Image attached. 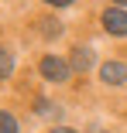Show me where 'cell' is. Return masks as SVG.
<instances>
[{
	"label": "cell",
	"mask_w": 127,
	"mask_h": 133,
	"mask_svg": "<svg viewBox=\"0 0 127 133\" xmlns=\"http://www.w3.org/2000/svg\"><path fill=\"white\" fill-rule=\"evenodd\" d=\"M93 133H103V130H93Z\"/></svg>",
	"instance_id": "cell-8"
},
{
	"label": "cell",
	"mask_w": 127,
	"mask_h": 133,
	"mask_svg": "<svg viewBox=\"0 0 127 133\" xmlns=\"http://www.w3.org/2000/svg\"><path fill=\"white\" fill-rule=\"evenodd\" d=\"M52 133H76V130H69V126H55Z\"/></svg>",
	"instance_id": "cell-7"
},
{
	"label": "cell",
	"mask_w": 127,
	"mask_h": 133,
	"mask_svg": "<svg viewBox=\"0 0 127 133\" xmlns=\"http://www.w3.org/2000/svg\"><path fill=\"white\" fill-rule=\"evenodd\" d=\"M0 133H17V119L10 113H0Z\"/></svg>",
	"instance_id": "cell-5"
},
{
	"label": "cell",
	"mask_w": 127,
	"mask_h": 133,
	"mask_svg": "<svg viewBox=\"0 0 127 133\" xmlns=\"http://www.w3.org/2000/svg\"><path fill=\"white\" fill-rule=\"evenodd\" d=\"M89 65H93V51H89V48H76V51H72V68L86 72Z\"/></svg>",
	"instance_id": "cell-4"
},
{
	"label": "cell",
	"mask_w": 127,
	"mask_h": 133,
	"mask_svg": "<svg viewBox=\"0 0 127 133\" xmlns=\"http://www.w3.org/2000/svg\"><path fill=\"white\" fill-rule=\"evenodd\" d=\"M14 72V62H10V55H7V51H0V78H7Z\"/></svg>",
	"instance_id": "cell-6"
},
{
	"label": "cell",
	"mask_w": 127,
	"mask_h": 133,
	"mask_svg": "<svg viewBox=\"0 0 127 133\" xmlns=\"http://www.w3.org/2000/svg\"><path fill=\"white\" fill-rule=\"evenodd\" d=\"M103 28H107L110 34L124 38V34H127V10H124V7H107V10H103Z\"/></svg>",
	"instance_id": "cell-1"
},
{
	"label": "cell",
	"mask_w": 127,
	"mask_h": 133,
	"mask_svg": "<svg viewBox=\"0 0 127 133\" xmlns=\"http://www.w3.org/2000/svg\"><path fill=\"white\" fill-rule=\"evenodd\" d=\"M41 75L48 78V82H65L69 78V65L59 62L55 55H48V58H41Z\"/></svg>",
	"instance_id": "cell-2"
},
{
	"label": "cell",
	"mask_w": 127,
	"mask_h": 133,
	"mask_svg": "<svg viewBox=\"0 0 127 133\" xmlns=\"http://www.w3.org/2000/svg\"><path fill=\"white\" fill-rule=\"evenodd\" d=\"M100 75H103L107 85H124L127 82V65L124 62H107L103 68H100Z\"/></svg>",
	"instance_id": "cell-3"
}]
</instances>
